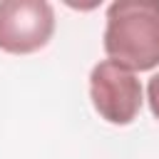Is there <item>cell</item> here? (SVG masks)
I'll return each mask as SVG.
<instances>
[{
  "mask_svg": "<svg viewBox=\"0 0 159 159\" xmlns=\"http://www.w3.org/2000/svg\"><path fill=\"white\" fill-rule=\"evenodd\" d=\"M102 47L132 72L159 65V0H117L107 7Z\"/></svg>",
  "mask_w": 159,
  "mask_h": 159,
  "instance_id": "1",
  "label": "cell"
},
{
  "mask_svg": "<svg viewBox=\"0 0 159 159\" xmlns=\"http://www.w3.org/2000/svg\"><path fill=\"white\" fill-rule=\"evenodd\" d=\"M89 99L94 112L117 127H127L142 109V82L137 72L114 60H102L89 72Z\"/></svg>",
  "mask_w": 159,
  "mask_h": 159,
  "instance_id": "2",
  "label": "cell"
},
{
  "mask_svg": "<svg viewBox=\"0 0 159 159\" xmlns=\"http://www.w3.org/2000/svg\"><path fill=\"white\" fill-rule=\"evenodd\" d=\"M55 32V10L45 0L0 2V50L30 55L42 50Z\"/></svg>",
  "mask_w": 159,
  "mask_h": 159,
  "instance_id": "3",
  "label": "cell"
},
{
  "mask_svg": "<svg viewBox=\"0 0 159 159\" xmlns=\"http://www.w3.org/2000/svg\"><path fill=\"white\" fill-rule=\"evenodd\" d=\"M147 102H149L152 114L159 119V72L147 82Z\"/></svg>",
  "mask_w": 159,
  "mask_h": 159,
  "instance_id": "4",
  "label": "cell"
}]
</instances>
